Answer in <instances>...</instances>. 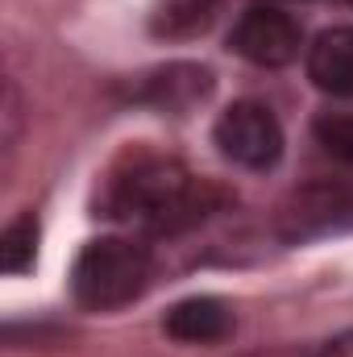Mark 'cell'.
Listing matches in <instances>:
<instances>
[{"label": "cell", "instance_id": "obj_9", "mask_svg": "<svg viewBox=\"0 0 353 357\" xmlns=\"http://www.w3.org/2000/svg\"><path fill=\"white\" fill-rule=\"evenodd\" d=\"M216 0H163L150 17V29L158 38H195L216 21Z\"/></svg>", "mask_w": 353, "mask_h": 357}, {"label": "cell", "instance_id": "obj_13", "mask_svg": "<svg viewBox=\"0 0 353 357\" xmlns=\"http://www.w3.org/2000/svg\"><path fill=\"white\" fill-rule=\"evenodd\" d=\"M250 357H303V354H291V349H266V354H250Z\"/></svg>", "mask_w": 353, "mask_h": 357}, {"label": "cell", "instance_id": "obj_2", "mask_svg": "<svg viewBox=\"0 0 353 357\" xmlns=\"http://www.w3.org/2000/svg\"><path fill=\"white\" fill-rule=\"evenodd\" d=\"M150 274H154V262H150V250L142 241L100 237V241L84 245L75 274H71V291L84 307L108 312V307L137 299L150 287Z\"/></svg>", "mask_w": 353, "mask_h": 357}, {"label": "cell", "instance_id": "obj_1", "mask_svg": "<svg viewBox=\"0 0 353 357\" xmlns=\"http://www.w3.org/2000/svg\"><path fill=\"white\" fill-rule=\"evenodd\" d=\"M225 204V191L208 178H195L183 162L163 154H133L104 183L100 208L112 220H125L146 233H183L212 216Z\"/></svg>", "mask_w": 353, "mask_h": 357}, {"label": "cell", "instance_id": "obj_7", "mask_svg": "<svg viewBox=\"0 0 353 357\" xmlns=\"http://www.w3.org/2000/svg\"><path fill=\"white\" fill-rule=\"evenodd\" d=\"M167 333L183 345H212L233 333V312L212 295H191L167 312Z\"/></svg>", "mask_w": 353, "mask_h": 357}, {"label": "cell", "instance_id": "obj_10", "mask_svg": "<svg viewBox=\"0 0 353 357\" xmlns=\"http://www.w3.org/2000/svg\"><path fill=\"white\" fill-rule=\"evenodd\" d=\"M38 258V225L33 216H21L4 229V241H0V266L4 274H25Z\"/></svg>", "mask_w": 353, "mask_h": 357}, {"label": "cell", "instance_id": "obj_11", "mask_svg": "<svg viewBox=\"0 0 353 357\" xmlns=\"http://www.w3.org/2000/svg\"><path fill=\"white\" fill-rule=\"evenodd\" d=\"M320 137H324V146H329L333 154H341V158L353 162V116L324 121V125H320Z\"/></svg>", "mask_w": 353, "mask_h": 357}, {"label": "cell", "instance_id": "obj_5", "mask_svg": "<svg viewBox=\"0 0 353 357\" xmlns=\"http://www.w3.org/2000/svg\"><path fill=\"white\" fill-rule=\"evenodd\" d=\"M337 229H353V178H320L303 191L291 195L283 208V237L287 241H308L324 237Z\"/></svg>", "mask_w": 353, "mask_h": 357}, {"label": "cell", "instance_id": "obj_4", "mask_svg": "<svg viewBox=\"0 0 353 357\" xmlns=\"http://www.w3.org/2000/svg\"><path fill=\"white\" fill-rule=\"evenodd\" d=\"M229 46L246 59V63H258V67H287L299 59V46H303V29L291 13L283 8H270V4H254L241 13V21L233 25L229 33Z\"/></svg>", "mask_w": 353, "mask_h": 357}, {"label": "cell", "instance_id": "obj_8", "mask_svg": "<svg viewBox=\"0 0 353 357\" xmlns=\"http://www.w3.org/2000/svg\"><path fill=\"white\" fill-rule=\"evenodd\" d=\"M212 91V71L208 67H195V63H171L167 71H154L146 84H142V100L146 104H158L167 112H183L191 108L195 100H204Z\"/></svg>", "mask_w": 353, "mask_h": 357}, {"label": "cell", "instance_id": "obj_12", "mask_svg": "<svg viewBox=\"0 0 353 357\" xmlns=\"http://www.w3.org/2000/svg\"><path fill=\"white\" fill-rule=\"evenodd\" d=\"M316 357H353V333H341V337H333L324 349Z\"/></svg>", "mask_w": 353, "mask_h": 357}, {"label": "cell", "instance_id": "obj_3", "mask_svg": "<svg viewBox=\"0 0 353 357\" xmlns=\"http://www.w3.org/2000/svg\"><path fill=\"white\" fill-rule=\"evenodd\" d=\"M216 146H220V154L229 162L250 167V171H266L283 154V129H278V121H274V112L266 104L241 100V104H233V108L220 112V121H216Z\"/></svg>", "mask_w": 353, "mask_h": 357}, {"label": "cell", "instance_id": "obj_6", "mask_svg": "<svg viewBox=\"0 0 353 357\" xmlns=\"http://www.w3.org/2000/svg\"><path fill=\"white\" fill-rule=\"evenodd\" d=\"M308 79L329 96H353V29L337 25L324 29L312 46H308Z\"/></svg>", "mask_w": 353, "mask_h": 357}]
</instances>
